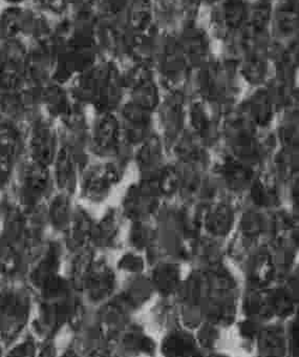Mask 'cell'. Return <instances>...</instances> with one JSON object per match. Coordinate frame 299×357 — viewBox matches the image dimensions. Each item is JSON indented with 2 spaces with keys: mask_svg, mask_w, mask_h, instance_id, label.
Segmentation results:
<instances>
[{
  "mask_svg": "<svg viewBox=\"0 0 299 357\" xmlns=\"http://www.w3.org/2000/svg\"><path fill=\"white\" fill-rule=\"evenodd\" d=\"M70 196L59 192L51 199L47 205V222L59 231H66L72 219L74 211L70 207Z\"/></svg>",
  "mask_w": 299,
  "mask_h": 357,
  "instance_id": "obj_9",
  "label": "cell"
},
{
  "mask_svg": "<svg viewBox=\"0 0 299 357\" xmlns=\"http://www.w3.org/2000/svg\"><path fill=\"white\" fill-rule=\"evenodd\" d=\"M14 174L18 206L26 213L39 209L54 184L51 168L40 165L24 155L16 163Z\"/></svg>",
  "mask_w": 299,
  "mask_h": 357,
  "instance_id": "obj_1",
  "label": "cell"
},
{
  "mask_svg": "<svg viewBox=\"0 0 299 357\" xmlns=\"http://www.w3.org/2000/svg\"><path fill=\"white\" fill-rule=\"evenodd\" d=\"M16 162L0 153V195L9 185L15 172Z\"/></svg>",
  "mask_w": 299,
  "mask_h": 357,
  "instance_id": "obj_10",
  "label": "cell"
},
{
  "mask_svg": "<svg viewBox=\"0 0 299 357\" xmlns=\"http://www.w3.org/2000/svg\"><path fill=\"white\" fill-rule=\"evenodd\" d=\"M54 184L60 192L70 195L77 183L76 164L70 147L60 146L51 166Z\"/></svg>",
  "mask_w": 299,
  "mask_h": 357,
  "instance_id": "obj_5",
  "label": "cell"
},
{
  "mask_svg": "<svg viewBox=\"0 0 299 357\" xmlns=\"http://www.w3.org/2000/svg\"><path fill=\"white\" fill-rule=\"evenodd\" d=\"M121 178L117 164L107 162L91 166L81 178V192L93 202L103 200Z\"/></svg>",
  "mask_w": 299,
  "mask_h": 357,
  "instance_id": "obj_3",
  "label": "cell"
},
{
  "mask_svg": "<svg viewBox=\"0 0 299 357\" xmlns=\"http://www.w3.org/2000/svg\"><path fill=\"white\" fill-rule=\"evenodd\" d=\"M39 102L51 120L57 118L66 120L72 115V107L68 102V97L57 86L41 89Z\"/></svg>",
  "mask_w": 299,
  "mask_h": 357,
  "instance_id": "obj_8",
  "label": "cell"
},
{
  "mask_svg": "<svg viewBox=\"0 0 299 357\" xmlns=\"http://www.w3.org/2000/svg\"><path fill=\"white\" fill-rule=\"evenodd\" d=\"M0 153L17 163L26 155V137L15 122L0 119Z\"/></svg>",
  "mask_w": 299,
  "mask_h": 357,
  "instance_id": "obj_6",
  "label": "cell"
},
{
  "mask_svg": "<svg viewBox=\"0 0 299 357\" xmlns=\"http://www.w3.org/2000/svg\"><path fill=\"white\" fill-rule=\"evenodd\" d=\"M59 149L58 132L53 121L45 116L33 118L26 137V157L51 168Z\"/></svg>",
  "mask_w": 299,
  "mask_h": 357,
  "instance_id": "obj_2",
  "label": "cell"
},
{
  "mask_svg": "<svg viewBox=\"0 0 299 357\" xmlns=\"http://www.w3.org/2000/svg\"><path fill=\"white\" fill-rule=\"evenodd\" d=\"M93 224L82 211H72V219L66 229V245L72 250H83L87 241L91 240Z\"/></svg>",
  "mask_w": 299,
  "mask_h": 357,
  "instance_id": "obj_7",
  "label": "cell"
},
{
  "mask_svg": "<svg viewBox=\"0 0 299 357\" xmlns=\"http://www.w3.org/2000/svg\"><path fill=\"white\" fill-rule=\"evenodd\" d=\"M121 137V124L113 113H101L93 130V144L99 153L117 149Z\"/></svg>",
  "mask_w": 299,
  "mask_h": 357,
  "instance_id": "obj_4",
  "label": "cell"
}]
</instances>
